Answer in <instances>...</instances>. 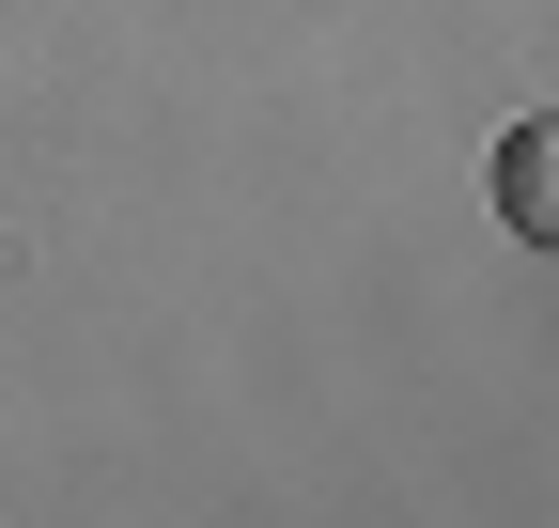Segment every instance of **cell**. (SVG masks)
Instances as JSON below:
<instances>
[{
    "instance_id": "obj_1",
    "label": "cell",
    "mask_w": 559,
    "mask_h": 528,
    "mask_svg": "<svg viewBox=\"0 0 559 528\" xmlns=\"http://www.w3.org/2000/svg\"><path fill=\"white\" fill-rule=\"evenodd\" d=\"M498 218H513V249H559V109H528L498 141Z\"/></svg>"
}]
</instances>
